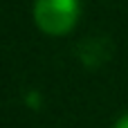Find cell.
<instances>
[{"mask_svg": "<svg viewBox=\"0 0 128 128\" xmlns=\"http://www.w3.org/2000/svg\"><path fill=\"white\" fill-rule=\"evenodd\" d=\"M81 14L79 0H36L34 22L47 36H63L74 29Z\"/></svg>", "mask_w": 128, "mask_h": 128, "instance_id": "cell-1", "label": "cell"}, {"mask_svg": "<svg viewBox=\"0 0 128 128\" xmlns=\"http://www.w3.org/2000/svg\"><path fill=\"white\" fill-rule=\"evenodd\" d=\"M115 128H128V112H124V115H122V117L117 119Z\"/></svg>", "mask_w": 128, "mask_h": 128, "instance_id": "cell-2", "label": "cell"}]
</instances>
